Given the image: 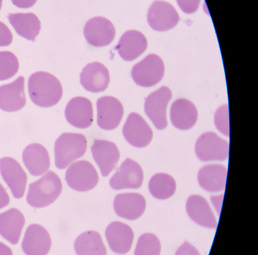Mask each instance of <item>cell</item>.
<instances>
[{
  "instance_id": "11",
  "label": "cell",
  "mask_w": 258,
  "mask_h": 255,
  "mask_svg": "<svg viewBox=\"0 0 258 255\" xmlns=\"http://www.w3.org/2000/svg\"><path fill=\"white\" fill-rule=\"evenodd\" d=\"M125 140L137 148H144L149 145L153 137V131L147 122L137 113H131L123 128Z\"/></svg>"
},
{
  "instance_id": "17",
  "label": "cell",
  "mask_w": 258,
  "mask_h": 255,
  "mask_svg": "<svg viewBox=\"0 0 258 255\" xmlns=\"http://www.w3.org/2000/svg\"><path fill=\"white\" fill-rule=\"evenodd\" d=\"M91 151L101 173L106 177L115 168L120 159V152L117 146L107 140H96L91 147Z\"/></svg>"
},
{
  "instance_id": "20",
  "label": "cell",
  "mask_w": 258,
  "mask_h": 255,
  "mask_svg": "<svg viewBox=\"0 0 258 255\" xmlns=\"http://www.w3.org/2000/svg\"><path fill=\"white\" fill-rule=\"evenodd\" d=\"M146 208V199L138 193H123L117 195L114 199V211L119 217L126 220L140 218Z\"/></svg>"
},
{
  "instance_id": "33",
  "label": "cell",
  "mask_w": 258,
  "mask_h": 255,
  "mask_svg": "<svg viewBox=\"0 0 258 255\" xmlns=\"http://www.w3.org/2000/svg\"><path fill=\"white\" fill-rule=\"evenodd\" d=\"M176 2L183 13L192 14L199 9L201 0H176Z\"/></svg>"
},
{
  "instance_id": "29",
  "label": "cell",
  "mask_w": 258,
  "mask_h": 255,
  "mask_svg": "<svg viewBox=\"0 0 258 255\" xmlns=\"http://www.w3.org/2000/svg\"><path fill=\"white\" fill-rule=\"evenodd\" d=\"M176 188L174 179L167 173H157L149 181V189L155 199L165 200L173 196Z\"/></svg>"
},
{
  "instance_id": "1",
  "label": "cell",
  "mask_w": 258,
  "mask_h": 255,
  "mask_svg": "<svg viewBox=\"0 0 258 255\" xmlns=\"http://www.w3.org/2000/svg\"><path fill=\"white\" fill-rule=\"evenodd\" d=\"M28 93L31 101L41 108H50L61 100L62 86L58 78L44 72L33 74L28 80Z\"/></svg>"
},
{
  "instance_id": "22",
  "label": "cell",
  "mask_w": 258,
  "mask_h": 255,
  "mask_svg": "<svg viewBox=\"0 0 258 255\" xmlns=\"http://www.w3.org/2000/svg\"><path fill=\"white\" fill-rule=\"evenodd\" d=\"M186 211L188 217L197 224L211 229L217 228V219L208 201L202 196H190L186 202Z\"/></svg>"
},
{
  "instance_id": "23",
  "label": "cell",
  "mask_w": 258,
  "mask_h": 255,
  "mask_svg": "<svg viewBox=\"0 0 258 255\" xmlns=\"http://www.w3.org/2000/svg\"><path fill=\"white\" fill-rule=\"evenodd\" d=\"M147 46V40L141 32L128 31L122 36L116 49L123 60L131 61L140 56Z\"/></svg>"
},
{
  "instance_id": "24",
  "label": "cell",
  "mask_w": 258,
  "mask_h": 255,
  "mask_svg": "<svg viewBox=\"0 0 258 255\" xmlns=\"http://www.w3.org/2000/svg\"><path fill=\"white\" fill-rule=\"evenodd\" d=\"M25 224L23 214L17 208H11L0 214V235L11 244H17Z\"/></svg>"
},
{
  "instance_id": "34",
  "label": "cell",
  "mask_w": 258,
  "mask_h": 255,
  "mask_svg": "<svg viewBox=\"0 0 258 255\" xmlns=\"http://www.w3.org/2000/svg\"><path fill=\"white\" fill-rule=\"evenodd\" d=\"M13 40V36L10 28L0 22V47L8 46Z\"/></svg>"
},
{
  "instance_id": "39",
  "label": "cell",
  "mask_w": 258,
  "mask_h": 255,
  "mask_svg": "<svg viewBox=\"0 0 258 255\" xmlns=\"http://www.w3.org/2000/svg\"><path fill=\"white\" fill-rule=\"evenodd\" d=\"M3 6V0H0V10H1V8H2Z\"/></svg>"
},
{
  "instance_id": "15",
  "label": "cell",
  "mask_w": 258,
  "mask_h": 255,
  "mask_svg": "<svg viewBox=\"0 0 258 255\" xmlns=\"http://www.w3.org/2000/svg\"><path fill=\"white\" fill-rule=\"evenodd\" d=\"M26 105L25 93V78H18L14 82L0 87V109L7 112H15Z\"/></svg>"
},
{
  "instance_id": "37",
  "label": "cell",
  "mask_w": 258,
  "mask_h": 255,
  "mask_svg": "<svg viewBox=\"0 0 258 255\" xmlns=\"http://www.w3.org/2000/svg\"><path fill=\"white\" fill-rule=\"evenodd\" d=\"M37 0H12L13 4L18 8L29 9L34 7Z\"/></svg>"
},
{
  "instance_id": "2",
  "label": "cell",
  "mask_w": 258,
  "mask_h": 255,
  "mask_svg": "<svg viewBox=\"0 0 258 255\" xmlns=\"http://www.w3.org/2000/svg\"><path fill=\"white\" fill-rule=\"evenodd\" d=\"M62 183L53 171L47 172L40 179L29 185L27 202L35 208H42L53 203L61 195Z\"/></svg>"
},
{
  "instance_id": "32",
  "label": "cell",
  "mask_w": 258,
  "mask_h": 255,
  "mask_svg": "<svg viewBox=\"0 0 258 255\" xmlns=\"http://www.w3.org/2000/svg\"><path fill=\"white\" fill-rule=\"evenodd\" d=\"M214 123L218 131L226 137L229 135V106L223 105L215 113Z\"/></svg>"
},
{
  "instance_id": "8",
  "label": "cell",
  "mask_w": 258,
  "mask_h": 255,
  "mask_svg": "<svg viewBox=\"0 0 258 255\" xmlns=\"http://www.w3.org/2000/svg\"><path fill=\"white\" fill-rule=\"evenodd\" d=\"M0 173L10 187L13 196L20 199L25 195L28 176L16 159L5 157L0 159Z\"/></svg>"
},
{
  "instance_id": "4",
  "label": "cell",
  "mask_w": 258,
  "mask_h": 255,
  "mask_svg": "<svg viewBox=\"0 0 258 255\" xmlns=\"http://www.w3.org/2000/svg\"><path fill=\"white\" fill-rule=\"evenodd\" d=\"M164 75L162 59L155 54L147 55L133 68L131 76L137 85L151 87L158 84Z\"/></svg>"
},
{
  "instance_id": "36",
  "label": "cell",
  "mask_w": 258,
  "mask_h": 255,
  "mask_svg": "<svg viewBox=\"0 0 258 255\" xmlns=\"http://www.w3.org/2000/svg\"><path fill=\"white\" fill-rule=\"evenodd\" d=\"M10 198L4 185L0 183V209L5 208L10 204Z\"/></svg>"
},
{
  "instance_id": "26",
  "label": "cell",
  "mask_w": 258,
  "mask_h": 255,
  "mask_svg": "<svg viewBox=\"0 0 258 255\" xmlns=\"http://www.w3.org/2000/svg\"><path fill=\"white\" fill-rule=\"evenodd\" d=\"M226 180V168L221 164L205 166L198 174L199 185L209 193H217L224 189Z\"/></svg>"
},
{
  "instance_id": "38",
  "label": "cell",
  "mask_w": 258,
  "mask_h": 255,
  "mask_svg": "<svg viewBox=\"0 0 258 255\" xmlns=\"http://www.w3.org/2000/svg\"><path fill=\"white\" fill-rule=\"evenodd\" d=\"M0 255H13V250L7 244L0 242Z\"/></svg>"
},
{
  "instance_id": "30",
  "label": "cell",
  "mask_w": 258,
  "mask_h": 255,
  "mask_svg": "<svg viewBox=\"0 0 258 255\" xmlns=\"http://www.w3.org/2000/svg\"><path fill=\"white\" fill-rule=\"evenodd\" d=\"M160 253L161 242L156 235L146 233L140 237L134 255H160Z\"/></svg>"
},
{
  "instance_id": "10",
  "label": "cell",
  "mask_w": 258,
  "mask_h": 255,
  "mask_svg": "<svg viewBox=\"0 0 258 255\" xmlns=\"http://www.w3.org/2000/svg\"><path fill=\"white\" fill-rule=\"evenodd\" d=\"M84 37L89 44L95 47L108 46L115 37V28L108 19L95 17L89 20L84 30Z\"/></svg>"
},
{
  "instance_id": "6",
  "label": "cell",
  "mask_w": 258,
  "mask_h": 255,
  "mask_svg": "<svg viewBox=\"0 0 258 255\" xmlns=\"http://www.w3.org/2000/svg\"><path fill=\"white\" fill-rule=\"evenodd\" d=\"M229 152L228 142L214 132L202 134L196 142V154L202 161H226Z\"/></svg>"
},
{
  "instance_id": "21",
  "label": "cell",
  "mask_w": 258,
  "mask_h": 255,
  "mask_svg": "<svg viewBox=\"0 0 258 255\" xmlns=\"http://www.w3.org/2000/svg\"><path fill=\"white\" fill-rule=\"evenodd\" d=\"M25 167L32 176H39L46 173L50 167V158L44 146L33 143L25 148L22 154Z\"/></svg>"
},
{
  "instance_id": "13",
  "label": "cell",
  "mask_w": 258,
  "mask_h": 255,
  "mask_svg": "<svg viewBox=\"0 0 258 255\" xmlns=\"http://www.w3.org/2000/svg\"><path fill=\"white\" fill-rule=\"evenodd\" d=\"M98 126L105 131H112L120 124L123 115L121 102L112 96H103L98 99Z\"/></svg>"
},
{
  "instance_id": "27",
  "label": "cell",
  "mask_w": 258,
  "mask_h": 255,
  "mask_svg": "<svg viewBox=\"0 0 258 255\" xmlns=\"http://www.w3.org/2000/svg\"><path fill=\"white\" fill-rule=\"evenodd\" d=\"M9 20L16 33L21 37L31 41H35L40 34L41 23L34 13H16L9 14Z\"/></svg>"
},
{
  "instance_id": "16",
  "label": "cell",
  "mask_w": 258,
  "mask_h": 255,
  "mask_svg": "<svg viewBox=\"0 0 258 255\" xmlns=\"http://www.w3.org/2000/svg\"><path fill=\"white\" fill-rule=\"evenodd\" d=\"M68 122L75 128L86 129L93 122V104L85 97L73 98L64 111Z\"/></svg>"
},
{
  "instance_id": "25",
  "label": "cell",
  "mask_w": 258,
  "mask_h": 255,
  "mask_svg": "<svg viewBox=\"0 0 258 255\" xmlns=\"http://www.w3.org/2000/svg\"><path fill=\"white\" fill-rule=\"evenodd\" d=\"M170 120L175 128L181 131L191 129L198 120L196 105L185 99L175 101L170 108Z\"/></svg>"
},
{
  "instance_id": "19",
  "label": "cell",
  "mask_w": 258,
  "mask_h": 255,
  "mask_svg": "<svg viewBox=\"0 0 258 255\" xmlns=\"http://www.w3.org/2000/svg\"><path fill=\"white\" fill-rule=\"evenodd\" d=\"M105 236L110 248L116 253L125 254L132 247L134 231L131 226L120 222H113L105 230Z\"/></svg>"
},
{
  "instance_id": "7",
  "label": "cell",
  "mask_w": 258,
  "mask_h": 255,
  "mask_svg": "<svg viewBox=\"0 0 258 255\" xmlns=\"http://www.w3.org/2000/svg\"><path fill=\"white\" fill-rule=\"evenodd\" d=\"M171 99V91L167 87H161L146 98L145 112L158 130L167 126V107Z\"/></svg>"
},
{
  "instance_id": "5",
  "label": "cell",
  "mask_w": 258,
  "mask_h": 255,
  "mask_svg": "<svg viewBox=\"0 0 258 255\" xmlns=\"http://www.w3.org/2000/svg\"><path fill=\"white\" fill-rule=\"evenodd\" d=\"M66 180L69 187L75 191L88 192L97 185L99 175L91 163L78 161L68 168Z\"/></svg>"
},
{
  "instance_id": "3",
  "label": "cell",
  "mask_w": 258,
  "mask_h": 255,
  "mask_svg": "<svg viewBox=\"0 0 258 255\" xmlns=\"http://www.w3.org/2000/svg\"><path fill=\"white\" fill-rule=\"evenodd\" d=\"M87 149V140L81 134L64 133L55 143V166L66 169L72 162L84 156Z\"/></svg>"
},
{
  "instance_id": "12",
  "label": "cell",
  "mask_w": 258,
  "mask_h": 255,
  "mask_svg": "<svg viewBox=\"0 0 258 255\" xmlns=\"http://www.w3.org/2000/svg\"><path fill=\"white\" fill-rule=\"evenodd\" d=\"M179 17L171 4L157 0L152 4L148 12V23L157 31H167L174 28Z\"/></svg>"
},
{
  "instance_id": "35",
  "label": "cell",
  "mask_w": 258,
  "mask_h": 255,
  "mask_svg": "<svg viewBox=\"0 0 258 255\" xmlns=\"http://www.w3.org/2000/svg\"><path fill=\"white\" fill-rule=\"evenodd\" d=\"M175 255H201L199 250L188 241H185L176 250Z\"/></svg>"
},
{
  "instance_id": "14",
  "label": "cell",
  "mask_w": 258,
  "mask_h": 255,
  "mask_svg": "<svg viewBox=\"0 0 258 255\" xmlns=\"http://www.w3.org/2000/svg\"><path fill=\"white\" fill-rule=\"evenodd\" d=\"M52 246L48 231L39 224H31L25 232L22 250L26 255H47Z\"/></svg>"
},
{
  "instance_id": "28",
  "label": "cell",
  "mask_w": 258,
  "mask_h": 255,
  "mask_svg": "<svg viewBox=\"0 0 258 255\" xmlns=\"http://www.w3.org/2000/svg\"><path fill=\"white\" fill-rule=\"evenodd\" d=\"M75 250L78 255H106L102 236L96 231H87L75 240Z\"/></svg>"
},
{
  "instance_id": "18",
  "label": "cell",
  "mask_w": 258,
  "mask_h": 255,
  "mask_svg": "<svg viewBox=\"0 0 258 255\" xmlns=\"http://www.w3.org/2000/svg\"><path fill=\"white\" fill-rule=\"evenodd\" d=\"M81 84L87 91L101 93L108 88L110 82L109 72L102 63L87 65L81 72Z\"/></svg>"
},
{
  "instance_id": "9",
  "label": "cell",
  "mask_w": 258,
  "mask_h": 255,
  "mask_svg": "<svg viewBox=\"0 0 258 255\" xmlns=\"http://www.w3.org/2000/svg\"><path fill=\"white\" fill-rule=\"evenodd\" d=\"M143 178L141 166L134 160L126 158L111 178L109 183L114 190L139 188L143 184Z\"/></svg>"
},
{
  "instance_id": "31",
  "label": "cell",
  "mask_w": 258,
  "mask_h": 255,
  "mask_svg": "<svg viewBox=\"0 0 258 255\" xmlns=\"http://www.w3.org/2000/svg\"><path fill=\"white\" fill-rule=\"evenodd\" d=\"M19 60L13 52H0V81L13 78L19 72Z\"/></svg>"
}]
</instances>
